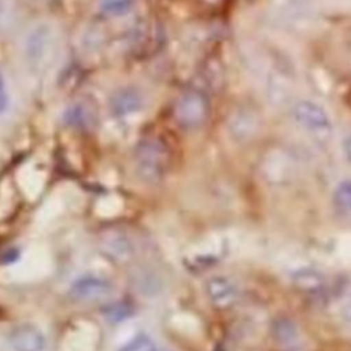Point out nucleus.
<instances>
[{
  "label": "nucleus",
  "mask_w": 351,
  "mask_h": 351,
  "mask_svg": "<svg viewBox=\"0 0 351 351\" xmlns=\"http://www.w3.org/2000/svg\"><path fill=\"white\" fill-rule=\"evenodd\" d=\"M88 112L81 104H74L64 112V119L70 126H85L88 123Z\"/></svg>",
  "instance_id": "nucleus-14"
},
{
  "label": "nucleus",
  "mask_w": 351,
  "mask_h": 351,
  "mask_svg": "<svg viewBox=\"0 0 351 351\" xmlns=\"http://www.w3.org/2000/svg\"><path fill=\"white\" fill-rule=\"evenodd\" d=\"M295 122L317 140H329L333 133L332 119L328 111L313 100H298L292 107Z\"/></svg>",
  "instance_id": "nucleus-3"
},
{
  "label": "nucleus",
  "mask_w": 351,
  "mask_h": 351,
  "mask_svg": "<svg viewBox=\"0 0 351 351\" xmlns=\"http://www.w3.org/2000/svg\"><path fill=\"white\" fill-rule=\"evenodd\" d=\"M206 293L214 306L226 308L236 300L237 288L228 277L214 276L206 282Z\"/></svg>",
  "instance_id": "nucleus-9"
},
{
  "label": "nucleus",
  "mask_w": 351,
  "mask_h": 351,
  "mask_svg": "<svg viewBox=\"0 0 351 351\" xmlns=\"http://www.w3.org/2000/svg\"><path fill=\"white\" fill-rule=\"evenodd\" d=\"M344 154H346V158L348 159V162L351 163V133L348 134V137L344 141Z\"/></svg>",
  "instance_id": "nucleus-17"
},
{
  "label": "nucleus",
  "mask_w": 351,
  "mask_h": 351,
  "mask_svg": "<svg viewBox=\"0 0 351 351\" xmlns=\"http://www.w3.org/2000/svg\"><path fill=\"white\" fill-rule=\"evenodd\" d=\"M134 165L138 176L147 182H158L169 166L166 144L156 137H145L134 149Z\"/></svg>",
  "instance_id": "nucleus-1"
},
{
  "label": "nucleus",
  "mask_w": 351,
  "mask_h": 351,
  "mask_svg": "<svg viewBox=\"0 0 351 351\" xmlns=\"http://www.w3.org/2000/svg\"><path fill=\"white\" fill-rule=\"evenodd\" d=\"M11 351H45L47 339L44 332L32 322L15 325L7 337Z\"/></svg>",
  "instance_id": "nucleus-5"
},
{
  "label": "nucleus",
  "mask_w": 351,
  "mask_h": 351,
  "mask_svg": "<svg viewBox=\"0 0 351 351\" xmlns=\"http://www.w3.org/2000/svg\"><path fill=\"white\" fill-rule=\"evenodd\" d=\"M144 104L143 95L136 88H122L117 90L110 101L111 111L118 117H125L138 111Z\"/></svg>",
  "instance_id": "nucleus-10"
},
{
  "label": "nucleus",
  "mask_w": 351,
  "mask_h": 351,
  "mask_svg": "<svg viewBox=\"0 0 351 351\" xmlns=\"http://www.w3.org/2000/svg\"><path fill=\"white\" fill-rule=\"evenodd\" d=\"M56 45L55 32L48 23L36 25L25 38V60L33 70H43L52 59Z\"/></svg>",
  "instance_id": "nucleus-4"
},
{
  "label": "nucleus",
  "mask_w": 351,
  "mask_h": 351,
  "mask_svg": "<svg viewBox=\"0 0 351 351\" xmlns=\"http://www.w3.org/2000/svg\"><path fill=\"white\" fill-rule=\"evenodd\" d=\"M8 107V92L4 78L0 74V114H3Z\"/></svg>",
  "instance_id": "nucleus-15"
},
{
  "label": "nucleus",
  "mask_w": 351,
  "mask_h": 351,
  "mask_svg": "<svg viewBox=\"0 0 351 351\" xmlns=\"http://www.w3.org/2000/svg\"><path fill=\"white\" fill-rule=\"evenodd\" d=\"M119 351H170L147 333H137L130 337Z\"/></svg>",
  "instance_id": "nucleus-12"
},
{
  "label": "nucleus",
  "mask_w": 351,
  "mask_h": 351,
  "mask_svg": "<svg viewBox=\"0 0 351 351\" xmlns=\"http://www.w3.org/2000/svg\"><path fill=\"white\" fill-rule=\"evenodd\" d=\"M136 0H100V10L110 16H122L132 11Z\"/></svg>",
  "instance_id": "nucleus-13"
},
{
  "label": "nucleus",
  "mask_w": 351,
  "mask_h": 351,
  "mask_svg": "<svg viewBox=\"0 0 351 351\" xmlns=\"http://www.w3.org/2000/svg\"><path fill=\"white\" fill-rule=\"evenodd\" d=\"M340 313H341V318L351 325V293L344 299L343 304H341V308H340Z\"/></svg>",
  "instance_id": "nucleus-16"
},
{
  "label": "nucleus",
  "mask_w": 351,
  "mask_h": 351,
  "mask_svg": "<svg viewBox=\"0 0 351 351\" xmlns=\"http://www.w3.org/2000/svg\"><path fill=\"white\" fill-rule=\"evenodd\" d=\"M210 100L199 89H189L181 93L174 104V119L184 130H197L210 118Z\"/></svg>",
  "instance_id": "nucleus-2"
},
{
  "label": "nucleus",
  "mask_w": 351,
  "mask_h": 351,
  "mask_svg": "<svg viewBox=\"0 0 351 351\" xmlns=\"http://www.w3.org/2000/svg\"><path fill=\"white\" fill-rule=\"evenodd\" d=\"M112 292V284L97 274H84L75 278L70 285V295L82 302L100 300L110 296Z\"/></svg>",
  "instance_id": "nucleus-6"
},
{
  "label": "nucleus",
  "mask_w": 351,
  "mask_h": 351,
  "mask_svg": "<svg viewBox=\"0 0 351 351\" xmlns=\"http://www.w3.org/2000/svg\"><path fill=\"white\" fill-rule=\"evenodd\" d=\"M261 129L259 115L248 107H240L234 110L228 119L229 134L236 141L251 140Z\"/></svg>",
  "instance_id": "nucleus-7"
},
{
  "label": "nucleus",
  "mask_w": 351,
  "mask_h": 351,
  "mask_svg": "<svg viewBox=\"0 0 351 351\" xmlns=\"http://www.w3.org/2000/svg\"><path fill=\"white\" fill-rule=\"evenodd\" d=\"M273 337L281 351H302L303 340L298 325L287 318H278L273 324Z\"/></svg>",
  "instance_id": "nucleus-8"
},
{
  "label": "nucleus",
  "mask_w": 351,
  "mask_h": 351,
  "mask_svg": "<svg viewBox=\"0 0 351 351\" xmlns=\"http://www.w3.org/2000/svg\"><path fill=\"white\" fill-rule=\"evenodd\" d=\"M333 204L341 217L351 221V180L337 184L333 192Z\"/></svg>",
  "instance_id": "nucleus-11"
}]
</instances>
